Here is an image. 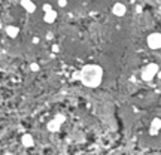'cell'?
I'll return each instance as SVG.
<instances>
[{"mask_svg": "<svg viewBox=\"0 0 161 155\" xmlns=\"http://www.w3.org/2000/svg\"><path fill=\"white\" fill-rule=\"evenodd\" d=\"M103 69L99 64H87L80 69L79 72H76L73 78L80 81L85 87L88 88H97L102 81H103Z\"/></svg>", "mask_w": 161, "mask_h": 155, "instance_id": "1", "label": "cell"}, {"mask_svg": "<svg viewBox=\"0 0 161 155\" xmlns=\"http://www.w3.org/2000/svg\"><path fill=\"white\" fill-rule=\"evenodd\" d=\"M158 70H160V67H158L157 63H149V64H146V67H143V70H142V79L146 81V82H149V81H152L154 78L157 76Z\"/></svg>", "mask_w": 161, "mask_h": 155, "instance_id": "2", "label": "cell"}, {"mask_svg": "<svg viewBox=\"0 0 161 155\" xmlns=\"http://www.w3.org/2000/svg\"><path fill=\"white\" fill-rule=\"evenodd\" d=\"M146 45H148V48L154 49V51L161 49V33H151L146 37Z\"/></svg>", "mask_w": 161, "mask_h": 155, "instance_id": "3", "label": "cell"}, {"mask_svg": "<svg viewBox=\"0 0 161 155\" xmlns=\"http://www.w3.org/2000/svg\"><path fill=\"white\" fill-rule=\"evenodd\" d=\"M63 122H64V116H61V115H58L55 118H52L51 121L48 122V130L51 131V133H57L60 131V128H61V125H63Z\"/></svg>", "mask_w": 161, "mask_h": 155, "instance_id": "4", "label": "cell"}, {"mask_svg": "<svg viewBox=\"0 0 161 155\" xmlns=\"http://www.w3.org/2000/svg\"><path fill=\"white\" fill-rule=\"evenodd\" d=\"M112 13L115 17H124L127 13V6L124 3H121V2H116L115 5L112 6Z\"/></svg>", "mask_w": 161, "mask_h": 155, "instance_id": "5", "label": "cell"}, {"mask_svg": "<svg viewBox=\"0 0 161 155\" xmlns=\"http://www.w3.org/2000/svg\"><path fill=\"white\" fill-rule=\"evenodd\" d=\"M161 130V118H154L151 121V127H149V134L151 136H157Z\"/></svg>", "mask_w": 161, "mask_h": 155, "instance_id": "6", "label": "cell"}, {"mask_svg": "<svg viewBox=\"0 0 161 155\" xmlns=\"http://www.w3.org/2000/svg\"><path fill=\"white\" fill-rule=\"evenodd\" d=\"M21 143H23L24 148H33V146L36 145L35 137H33L30 133H24L23 136H21Z\"/></svg>", "mask_w": 161, "mask_h": 155, "instance_id": "7", "label": "cell"}, {"mask_svg": "<svg viewBox=\"0 0 161 155\" xmlns=\"http://www.w3.org/2000/svg\"><path fill=\"white\" fill-rule=\"evenodd\" d=\"M55 20H57V12L54 11V9H51V11H48V12H43V21L45 22L52 24Z\"/></svg>", "mask_w": 161, "mask_h": 155, "instance_id": "8", "label": "cell"}, {"mask_svg": "<svg viewBox=\"0 0 161 155\" xmlns=\"http://www.w3.org/2000/svg\"><path fill=\"white\" fill-rule=\"evenodd\" d=\"M21 6L30 13H33L36 11V5L35 2H32V0H21Z\"/></svg>", "mask_w": 161, "mask_h": 155, "instance_id": "9", "label": "cell"}, {"mask_svg": "<svg viewBox=\"0 0 161 155\" xmlns=\"http://www.w3.org/2000/svg\"><path fill=\"white\" fill-rule=\"evenodd\" d=\"M5 32H6V34H8L9 37H17L18 33H20V28L15 27V25H8V27L5 28Z\"/></svg>", "mask_w": 161, "mask_h": 155, "instance_id": "10", "label": "cell"}, {"mask_svg": "<svg viewBox=\"0 0 161 155\" xmlns=\"http://www.w3.org/2000/svg\"><path fill=\"white\" fill-rule=\"evenodd\" d=\"M30 67H32V70H33V72H37V70H39V66H37V64H35V63H33Z\"/></svg>", "mask_w": 161, "mask_h": 155, "instance_id": "11", "label": "cell"}, {"mask_svg": "<svg viewBox=\"0 0 161 155\" xmlns=\"http://www.w3.org/2000/svg\"><path fill=\"white\" fill-rule=\"evenodd\" d=\"M157 76H158V79H161V70H158V73H157Z\"/></svg>", "mask_w": 161, "mask_h": 155, "instance_id": "12", "label": "cell"}, {"mask_svg": "<svg viewBox=\"0 0 161 155\" xmlns=\"http://www.w3.org/2000/svg\"><path fill=\"white\" fill-rule=\"evenodd\" d=\"M5 155H12V154H11V152H6V154H5Z\"/></svg>", "mask_w": 161, "mask_h": 155, "instance_id": "13", "label": "cell"}, {"mask_svg": "<svg viewBox=\"0 0 161 155\" xmlns=\"http://www.w3.org/2000/svg\"><path fill=\"white\" fill-rule=\"evenodd\" d=\"M160 12H161V6H160Z\"/></svg>", "mask_w": 161, "mask_h": 155, "instance_id": "14", "label": "cell"}]
</instances>
